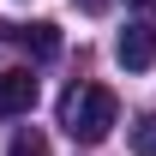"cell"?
Wrapping results in <instances>:
<instances>
[{"mask_svg": "<svg viewBox=\"0 0 156 156\" xmlns=\"http://www.w3.org/2000/svg\"><path fill=\"white\" fill-rule=\"evenodd\" d=\"M30 108H36V78L24 72V66L0 72V120H12V114H30Z\"/></svg>", "mask_w": 156, "mask_h": 156, "instance_id": "obj_3", "label": "cell"}, {"mask_svg": "<svg viewBox=\"0 0 156 156\" xmlns=\"http://www.w3.org/2000/svg\"><path fill=\"white\" fill-rule=\"evenodd\" d=\"M138 6H156V0H138Z\"/></svg>", "mask_w": 156, "mask_h": 156, "instance_id": "obj_8", "label": "cell"}, {"mask_svg": "<svg viewBox=\"0 0 156 156\" xmlns=\"http://www.w3.org/2000/svg\"><path fill=\"white\" fill-rule=\"evenodd\" d=\"M24 48H30V54H42V60L60 54V30H54V24H30V30H24Z\"/></svg>", "mask_w": 156, "mask_h": 156, "instance_id": "obj_4", "label": "cell"}, {"mask_svg": "<svg viewBox=\"0 0 156 156\" xmlns=\"http://www.w3.org/2000/svg\"><path fill=\"white\" fill-rule=\"evenodd\" d=\"M6 156H48V144H42V132H18Z\"/></svg>", "mask_w": 156, "mask_h": 156, "instance_id": "obj_6", "label": "cell"}, {"mask_svg": "<svg viewBox=\"0 0 156 156\" xmlns=\"http://www.w3.org/2000/svg\"><path fill=\"white\" fill-rule=\"evenodd\" d=\"M132 150L138 156H156V114H138L132 120Z\"/></svg>", "mask_w": 156, "mask_h": 156, "instance_id": "obj_5", "label": "cell"}, {"mask_svg": "<svg viewBox=\"0 0 156 156\" xmlns=\"http://www.w3.org/2000/svg\"><path fill=\"white\" fill-rule=\"evenodd\" d=\"M78 6H84V12H102V6H108V0H78Z\"/></svg>", "mask_w": 156, "mask_h": 156, "instance_id": "obj_7", "label": "cell"}, {"mask_svg": "<svg viewBox=\"0 0 156 156\" xmlns=\"http://www.w3.org/2000/svg\"><path fill=\"white\" fill-rule=\"evenodd\" d=\"M120 120V102L114 90H102V84H72L66 96H60V126H66V138H78V144H102V138L114 132Z\"/></svg>", "mask_w": 156, "mask_h": 156, "instance_id": "obj_1", "label": "cell"}, {"mask_svg": "<svg viewBox=\"0 0 156 156\" xmlns=\"http://www.w3.org/2000/svg\"><path fill=\"white\" fill-rule=\"evenodd\" d=\"M114 60L126 66V72H150L156 66V30L150 24H126L120 42H114Z\"/></svg>", "mask_w": 156, "mask_h": 156, "instance_id": "obj_2", "label": "cell"}]
</instances>
